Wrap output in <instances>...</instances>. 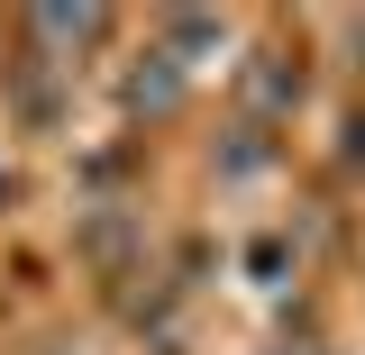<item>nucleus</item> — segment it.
<instances>
[{
	"instance_id": "1",
	"label": "nucleus",
	"mask_w": 365,
	"mask_h": 355,
	"mask_svg": "<svg viewBox=\"0 0 365 355\" xmlns=\"http://www.w3.org/2000/svg\"><path fill=\"white\" fill-rule=\"evenodd\" d=\"M91 28H101V18H91V9H37V37H55V46H64V37L83 46Z\"/></svg>"
},
{
	"instance_id": "2",
	"label": "nucleus",
	"mask_w": 365,
	"mask_h": 355,
	"mask_svg": "<svg viewBox=\"0 0 365 355\" xmlns=\"http://www.w3.org/2000/svg\"><path fill=\"white\" fill-rule=\"evenodd\" d=\"M347 155H356V164H365V119H356V128H347Z\"/></svg>"
},
{
	"instance_id": "3",
	"label": "nucleus",
	"mask_w": 365,
	"mask_h": 355,
	"mask_svg": "<svg viewBox=\"0 0 365 355\" xmlns=\"http://www.w3.org/2000/svg\"><path fill=\"white\" fill-rule=\"evenodd\" d=\"M0 201H9V164H0Z\"/></svg>"
}]
</instances>
